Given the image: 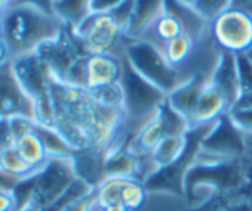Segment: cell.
<instances>
[{"label": "cell", "mask_w": 252, "mask_h": 211, "mask_svg": "<svg viewBox=\"0 0 252 211\" xmlns=\"http://www.w3.org/2000/svg\"><path fill=\"white\" fill-rule=\"evenodd\" d=\"M210 37L220 52L247 55L252 49V13L229 7L210 22Z\"/></svg>", "instance_id": "3"}, {"label": "cell", "mask_w": 252, "mask_h": 211, "mask_svg": "<svg viewBox=\"0 0 252 211\" xmlns=\"http://www.w3.org/2000/svg\"><path fill=\"white\" fill-rule=\"evenodd\" d=\"M19 0H0V3H1V9H6L7 6H10V4H15V3H18Z\"/></svg>", "instance_id": "30"}, {"label": "cell", "mask_w": 252, "mask_h": 211, "mask_svg": "<svg viewBox=\"0 0 252 211\" xmlns=\"http://www.w3.org/2000/svg\"><path fill=\"white\" fill-rule=\"evenodd\" d=\"M232 6L233 0H198L193 9L202 19L211 22L214 18H217L220 13H223Z\"/></svg>", "instance_id": "22"}, {"label": "cell", "mask_w": 252, "mask_h": 211, "mask_svg": "<svg viewBox=\"0 0 252 211\" xmlns=\"http://www.w3.org/2000/svg\"><path fill=\"white\" fill-rule=\"evenodd\" d=\"M247 56H248V58L251 59V62H252V50H250V52L247 53Z\"/></svg>", "instance_id": "31"}, {"label": "cell", "mask_w": 252, "mask_h": 211, "mask_svg": "<svg viewBox=\"0 0 252 211\" xmlns=\"http://www.w3.org/2000/svg\"><path fill=\"white\" fill-rule=\"evenodd\" d=\"M186 148H188V133L167 135L159 142V145L154 149V152L149 155V158L158 172L165 170V169L177 164V161L186 152Z\"/></svg>", "instance_id": "16"}, {"label": "cell", "mask_w": 252, "mask_h": 211, "mask_svg": "<svg viewBox=\"0 0 252 211\" xmlns=\"http://www.w3.org/2000/svg\"><path fill=\"white\" fill-rule=\"evenodd\" d=\"M128 177H103L94 188V203L97 209L121 204V192Z\"/></svg>", "instance_id": "19"}, {"label": "cell", "mask_w": 252, "mask_h": 211, "mask_svg": "<svg viewBox=\"0 0 252 211\" xmlns=\"http://www.w3.org/2000/svg\"><path fill=\"white\" fill-rule=\"evenodd\" d=\"M230 109L232 104L229 102L226 95L211 80H208L190 118V130L214 127L217 123L229 115Z\"/></svg>", "instance_id": "9"}, {"label": "cell", "mask_w": 252, "mask_h": 211, "mask_svg": "<svg viewBox=\"0 0 252 211\" xmlns=\"http://www.w3.org/2000/svg\"><path fill=\"white\" fill-rule=\"evenodd\" d=\"M126 0H90L89 9L90 13H111Z\"/></svg>", "instance_id": "25"}, {"label": "cell", "mask_w": 252, "mask_h": 211, "mask_svg": "<svg viewBox=\"0 0 252 211\" xmlns=\"http://www.w3.org/2000/svg\"><path fill=\"white\" fill-rule=\"evenodd\" d=\"M65 28L55 13L30 3L18 1L1 9V64L35 53Z\"/></svg>", "instance_id": "1"}, {"label": "cell", "mask_w": 252, "mask_h": 211, "mask_svg": "<svg viewBox=\"0 0 252 211\" xmlns=\"http://www.w3.org/2000/svg\"><path fill=\"white\" fill-rule=\"evenodd\" d=\"M0 169L4 179H10L15 185L31 180L37 176V173L18 155V152L10 148H1L0 152Z\"/></svg>", "instance_id": "17"}, {"label": "cell", "mask_w": 252, "mask_h": 211, "mask_svg": "<svg viewBox=\"0 0 252 211\" xmlns=\"http://www.w3.org/2000/svg\"><path fill=\"white\" fill-rule=\"evenodd\" d=\"M176 1H179L180 4H185L188 7H195V4L198 3V0H176Z\"/></svg>", "instance_id": "29"}, {"label": "cell", "mask_w": 252, "mask_h": 211, "mask_svg": "<svg viewBox=\"0 0 252 211\" xmlns=\"http://www.w3.org/2000/svg\"><path fill=\"white\" fill-rule=\"evenodd\" d=\"M183 33H186V24H185L182 15L173 6V3L170 0H167V9L155 21L152 28L148 31V34L142 40L151 41L155 46L162 49L164 44H167L168 41L182 35Z\"/></svg>", "instance_id": "14"}, {"label": "cell", "mask_w": 252, "mask_h": 211, "mask_svg": "<svg viewBox=\"0 0 252 211\" xmlns=\"http://www.w3.org/2000/svg\"><path fill=\"white\" fill-rule=\"evenodd\" d=\"M94 101L102 106L108 109H126V95L121 81L115 84H109L105 87H99L94 90H90Z\"/></svg>", "instance_id": "21"}, {"label": "cell", "mask_w": 252, "mask_h": 211, "mask_svg": "<svg viewBox=\"0 0 252 211\" xmlns=\"http://www.w3.org/2000/svg\"><path fill=\"white\" fill-rule=\"evenodd\" d=\"M89 1L90 0H56L53 3V13L68 30H72L90 15Z\"/></svg>", "instance_id": "18"}, {"label": "cell", "mask_w": 252, "mask_h": 211, "mask_svg": "<svg viewBox=\"0 0 252 211\" xmlns=\"http://www.w3.org/2000/svg\"><path fill=\"white\" fill-rule=\"evenodd\" d=\"M71 33L87 55L123 52L124 28L111 13H90Z\"/></svg>", "instance_id": "4"}, {"label": "cell", "mask_w": 252, "mask_h": 211, "mask_svg": "<svg viewBox=\"0 0 252 211\" xmlns=\"http://www.w3.org/2000/svg\"><path fill=\"white\" fill-rule=\"evenodd\" d=\"M65 211H96V203H94V192L84 197L83 200L74 203L71 207H68Z\"/></svg>", "instance_id": "26"}, {"label": "cell", "mask_w": 252, "mask_h": 211, "mask_svg": "<svg viewBox=\"0 0 252 211\" xmlns=\"http://www.w3.org/2000/svg\"><path fill=\"white\" fill-rule=\"evenodd\" d=\"M148 203L146 182L137 177H128L124 182L121 192V204L131 211H142Z\"/></svg>", "instance_id": "20"}, {"label": "cell", "mask_w": 252, "mask_h": 211, "mask_svg": "<svg viewBox=\"0 0 252 211\" xmlns=\"http://www.w3.org/2000/svg\"><path fill=\"white\" fill-rule=\"evenodd\" d=\"M1 117H28L32 120V104L16 83L9 62L1 64Z\"/></svg>", "instance_id": "11"}, {"label": "cell", "mask_w": 252, "mask_h": 211, "mask_svg": "<svg viewBox=\"0 0 252 211\" xmlns=\"http://www.w3.org/2000/svg\"><path fill=\"white\" fill-rule=\"evenodd\" d=\"M210 77H211L210 72H195L190 77H188L186 80H183L167 96L168 106L189 124V129H190V118L196 108L198 99H199L205 84L208 83Z\"/></svg>", "instance_id": "10"}, {"label": "cell", "mask_w": 252, "mask_h": 211, "mask_svg": "<svg viewBox=\"0 0 252 211\" xmlns=\"http://www.w3.org/2000/svg\"><path fill=\"white\" fill-rule=\"evenodd\" d=\"M35 53L47 68L52 81H61V83H65L71 68L83 56L87 55L81 43L75 38V35L68 28H65V31L56 40L41 46Z\"/></svg>", "instance_id": "7"}, {"label": "cell", "mask_w": 252, "mask_h": 211, "mask_svg": "<svg viewBox=\"0 0 252 211\" xmlns=\"http://www.w3.org/2000/svg\"><path fill=\"white\" fill-rule=\"evenodd\" d=\"M210 80L226 95V98L229 99L233 108L242 95L239 70H238V56L221 52L211 72Z\"/></svg>", "instance_id": "13"}, {"label": "cell", "mask_w": 252, "mask_h": 211, "mask_svg": "<svg viewBox=\"0 0 252 211\" xmlns=\"http://www.w3.org/2000/svg\"><path fill=\"white\" fill-rule=\"evenodd\" d=\"M96 211H131L128 210L127 207H124L123 204H115V206H109V207H103V209H97Z\"/></svg>", "instance_id": "28"}, {"label": "cell", "mask_w": 252, "mask_h": 211, "mask_svg": "<svg viewBox=\"0 0 252 211\" xmlns=\"http://www.w3.org/2000/svg\"><path fill=\"white\" fill-rule=\"evenodd\" d=\"M165 9L167 0H134L133 12L124 33L126 40H142Z\"/></svg>", "instance_id": "12"}, {"label": "cell", "mask_w": 252, "mask_h": 211, "mask_svg": "<svg viewBox=\"0 0 252 211\" xmlns=\"http://www.w3.org/2000/svg\"><path fill=\"white\" fill-rule=\"evenodd\" d=\"M126 70V59L121 53L87 55L84 65V87L94 90L120 83Z\"/></svg>", "instance_id": "8"}, {"label": "cell", "mask_w": 252, "mask_h": 211, "mask_svg": "<svg viewBox=\"0 0 252 211\" xmlns=\"http://www.w3.org/2000/svg\"><path fill=\"white\" fill-rule=\"evenodd\" d=\"M12 148L18 152V155L38 175L50 161L47 148L44 141L38 132V129H32L19 138L15 139Z\"/></svg>", "instance_id": "15"}, {"label": "cell", "mask_w": 252, "mask_h": 211, "mask_svg": "<svg viewBox=\"0 0 252 211\" xmlns=\"http://www.w3.org/2000/svg\"><path fill=\"white\" fill-rule=\"evenodd\" d=\"M123 55L127 64L146 81L167 96L183 81L182 74L165 59L162 49L146 40H124Z\"/></svg>", "instance_id": "2"}, {"label": "cell", "mask_w": 252, "mask_h": 211, "mask_svg": "<svg viewBox=\"0 0 252 211\" xmlns=\"http://www.w3.org/2000/svg\"><path fill=\"white\" fill-rule=\"evenodd\" d=\"M121 84L126 95V112L128 126H134V130L140 127L146 120H149L167 102V95L142 78L127 64V61Z\"/></svg>", "instance_id": "5"}, {"label": "cell", "mask_w": 252, "mask_h": 211, "mask_svg": "<svg viewBox=\"0 0 252 211\" xmlns=\"http://www.w3.org/2000/svg\"><path fill=\"white\" fill-rule=\"evenodd\" d=\"M229 120L239 133L245 136H252V106L232 108L229 112Z\"/></svg>", "instance_id": "23"}, {"label": "cell", "mask_w": 252, "mask_h": 211, "mask_svg": "<svg viewBox=\"0 0 252 211\" xmlns=\"http://www.w3.org/2000/svg\"><path fill=\"white\" fill-rule=\"evenodd\" d=\"M78 175L72 158L50 160L49 164L32 179L31 201L41 210L56 203L77 180Z\"/></svg>", "instance_id": "6"}, {"label": "cell", "mask_w": 252, "mask_h": 211, "mask_svg": "<svg viewBox=\"0 0 252 211\" xmlns=\"http://www.w3.org/2000/svg\"><path fill=\"white\" fill-rule=\"evenodd\" d=\"M233 6L250 10L252 13V0H233Z\"/></svg>", "instance_id": "27"}, {"label": "cell", "mask_w": 252, "mask_h": 211, "mask_svg": "<svg viewBox=\"0 0 252 211\" xmlns=\"http://www.w3.org/2000/svg\"><path fill=\"white\" fill-rule=\"evenodd\" d=\"M0 211H18L21 207V203L18 200V195L13 188L3 186L1 195H0Z\"/></svg>", "instance_id": "24"}]
</instances>
